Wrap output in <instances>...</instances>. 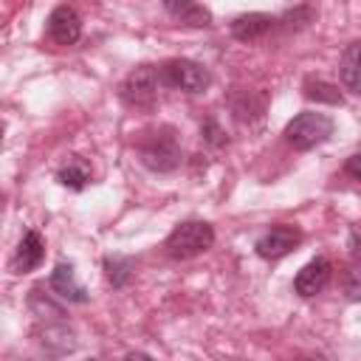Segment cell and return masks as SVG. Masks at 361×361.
Returning a JSON list of instances; mask_svg holds the SVG:
<instances>
[{
	"label": "cell",
	"mask_w": 361,
	"mask_h": 361,
	"mask_svg": "<svg viewBox=\"0 0 361 361\" xmlns=\"http://www.w3.org/2000/svg\"><path fill=\"white\" fill-rule=\"evenodd\" d=\"M214 245V226L206 220H183L178 223L169 237L164 240V248L172 259H192L200 257Z\"/></svg>",
	"instance_id": "6da1fadb"
},
{
	"label": "cell",
	"mask_w": 361,
	"mask_h": 361,
	"mask_svg": "<svg viewBox=\"0 0 361 361\" xmlns=\"http://www.w3.org/2000/svg\"><path fill=\"white\" fill-rule=\"evenodd\" d=\"M180 144L172 127H158L155 133L144 135L138 144V161L152 172H172L180 166Z\"/></svg>",
	"instance_id": "7a4b0ae2"
},
{
	"label": "cell",
	"mask_w": 361,
	"mask_h": 361,
	"mask_svg": "<svg viewBox=\"0 0 361 361\" xmlns=\"http://www.w3.org/2000/svg\"><path fill=\"white\" fill-rule=\"evenodd\" d=\"M333 127H336V124H333V118H330L327 113L305 110V113L293 116V118L285 124L282 135H285V141H288L293 149L307 152V149L324 144V141L333 135Z\"/></svg>",
	"instance_id": "3957f363"
},
{
	"label": "cell",
	"mask_w": 361,
	"mask_h": 361,
	"mask_svg": "<svg viewBox=\"0 0 361 361\" xmlns=\"http://www.w3.org/2000/svg\"><path fill=\"white\" fill-rule=\"evenodd\" d=\"M161 87H166V85H164L161 65H138V68H133V71L121 79V85H118V99H121L127 107H152Z\"/></svg>",
	"instance_id": "277c9868"
},
{
	"label": "cell",
	"mask_w": 361,
	"mask_h": 361,
	"mask_svg": "<svg viewBox=\"0 0 361 361\" xmlns=\"http://www.w3.org/2000/svg\"><path fill=\"white\" fill-rule=\"evenodd\" d=\"M161 73L166 87H178L183 93H203L212 85L209 68H203L195 59H166L161 65Z\"/></svg>",
	"instance_id": "5b68a950"
},
{
	"label": "cell",
	"mask_w": 361,
	"mask_h": 361,
	"mask_svg": "<svg viewBox=\"0 0 361 361\" xmlns=\"http://www.w3.org/2000/svg\"><path fill=\"white\" fill-rule=\"evenodd\" d=\"M299 243H302V231H299L296 226L276 223V226H271V228L254 243V251H257L262 259H282V257L290 254Z\"/></svg>",
	"instance_id": "8992f818"
},
{
	"label": "cell",
	"mask_w": 361,
	"mask_h": 361,
	"mask_svg": "<svg viewBox=\"0 0 361 361\" xmlns=\"http://www.w3.org/2000/svg\"><path fill=\"white\" fill-rule=\"evenodd\" d=\"M48 37L56 45H73L82 37V17L73 6H56L48 14Z\"/></svg>",
	"instance_id": "52a82bcc"
},
{
	"label": "cell",
	"mask_w": 361,
	"mask_h": 361,
	"mask_svg": "<svg viewBox=\"0 0 361 361\" xmlns=\"http://www.w3.org/2000/svg\"><path fill=\"white\" fill-rule=\"evenodd\" d=\"M330 276H333L330 259H327V257H316V259H310V262L296 274L293 290H296L299 296H316V293H322V290L327 288Z\"/></svg>",
	"instance_id": "ba28073f"
},
{
	"label": "cell",
	"mask_w": 361,
	"mask_h": 361,
	"mask_svg": "<svg viewBox=\"0 0 361 361\" xmlns=\"http://www.w3.org/2000/svg\"><path fill=\"white\" fill-rule=\"evenodd\" d=\"M274 23H276V17H271V14H265V11H248V14H237V17L228 23V31H231V37L240 39V42H254V39L265 37Z\"/></svg>",
	"instance_id": "9c48e42d"
},
{
	"label": "cell",
	"mask_w": 361,
	"mask_h": 361,
	"mask_svg": "<svg viewBox=\"0 0 361 361\" xmlns=\"http://www.w3.org/2000/svg\"><path fill=\"white\" fill-rule=\"evenodd\" d=\"M51 290L59 296V299H65V302H73V305H85L90 296H87V290L79 285V279H76V271H73V265L71 262H59L54 271H51Z\"/></svg>",
	"instance_id": "30bf717a"
},
{
	"label": "cell",
	"mask_w": 361,
	"mask_h": 361,
	"mask_svg": "<svg viewBox=\"0 0 361 361\" xmlns=\"http://www.w3.org/2000/svg\"><path fill=\"white\" fill-rule=\"evenodd\" d=\"M42 257H45V240H42L39 231L28 228V231L23 234L20 245H17V254H14V262H11V265H14L17 274H28V271L39 268Z\"/></svg>",
	"instance_id": "8fae6325"
},
{
	"label": "cell",
	"mask_w": 361,
	"mask_h": 361,
	"mask_svg": "<svg viewBox=\"0 0 361 361\" xmlns=\"http://www.w3.org/2000/svg\"><path fill=\"white\" fill-rule=\"evenodd\" d=\"M338 76H341V85L361 96V39L350 42L344 51H341V59H338Z\"/></svg>",
	"instance_id": "7c38bea8"
},
{
	"label": "cell",
	"mask_w": 361,
	"mask_h": 361,
	"mask_svg": "<svg viewBox=\"0 0 361 361\" xmlns=\"http://www.w3.org/2000/svg\"><path fill=\"white\" fill-rule=\"evenodd\" d=\"M164 8L178 20V23H186V25H209L212 23V11L200 3H192V0H180V3H164Z\"/></svg>",
	"instance_id": "4fadbf2b"
},
{
	"label": "cell",
	"mask_w": 361,
	"mask_h": 361,
	"mask_svg": "<svg viewBox=\"0 0 361 361\" xmlns=\"http://www.w3.org/2000/svg\"><path fill=\"white\" fill-rule=\"evenodd\" d=\"M56 180L62 183V186H68V189H85L87 186V180H90V169H87V164L82 161V158H71L59 172H56Z\"/></svg>",
	"instance_id": "5bb4252c"
},
{
	"label": "cell",
	"mask_w": 361,
	"mask_h": 361,
	"mask_svg": "<svg viewBox=\"0 0 361 361\" xmlns=\"http://www.w3.org/2000/svg\"><path fill=\"white\" fill-rule=\"evenodd\" d=\"M302 93H305V99H310V102L341 104V90H338V85H333V82H324V79H305V85H302Z\"/></svg>",
	"instance_id": "9a60e30c"
},
{
	"label": "cell",
	"mask_w": 361,
	"mask_h": 361,
	"mask_svg": "<svg viewBox=\"0 0 361 361\" xmlns=\"http://www.w3.org/2000/svg\"><path fill=\"white\" fill-rule=\"evenodd\" d=\"M133 271H135L133 259H127V257H104V274H107V282L113 288H124L133 279Z\"/></svg>",
	"instance_id": "2e32d148"
},
{
	"label": "cell",
	"mask_w": 361,
	"mask_h": 361,
	"mask_svg": "<svg viewBox=\"0 0 361 361\" xmlns=\"http://www.w3.org/2000/svg\"><path fill=\"white\" fill-rule=\"evenodd\" d=\"M341 288L350 302H361V257L350 259L341 271Z\"/></svg>",
	"instance_id": "e0dca14e"
},
{
	"label": "cell",
	"mask_w": 361,
	"mask_h": 361,
	"mask_svg": "<svg viewBox=\"0 0 361 361\" xmlns=\"http://www.w3.org/2000/svg\"><path fill=\"white\" fill-rule=\"evenodd\" d=\"M310 20H313V8L310 6H299V8H290V11L282 14V23H290V25L293 23L302 25V23H310Z\"/></svg>",
	"instance_id": "ac0fdd59"
},
{
	"label": "cell",
	"mask_w": 361,
	"mask_h": 361,
	"mask_svg": "<svg viewBox=\"0 0 361 361\" xmlns=\"http://www.w3.org/2000/svg\"><path fill=\"white\" fill-rule=\"evenodd\" d=\"M203 135H206V141H209V144H223V141H226V138H223V130L217 127V121H214V118H209V121H206Z\"/></svg>",
	"instance_id": "d6986e66"
},
{
	"label": "cell",
	"mask_w": 361,
	"mask_h": 361,
	"mask_svg": "<svg viewBox=\"0 0 361 361\" xmlns=\"http://www.w3.org/2000/svg\"><path fill=\"white\" fill-rule=\"evenodd\" d=\"M344 172H347L353 180H361V149H358V152H353V155L347 158V164H344Z\"/></svg>",
	"instance_id": "ffe728a7"
},
{
	"label": "cell",
	"mask_w": 361,
	"mask_h": 361,
	"mask_svg": "<svg viewBox=\"0 0 361 361\" xmlns=\"http://www.w3.org/2000/svg\"><path fill=\"white\" fill-rule=\"evenodd\" d=\"M121 361H155V358L147 355V353H141V350H133V353H127Z\"/></svg>",
	"instance_id": "44dd1931"
},
{
	"label": "cell",
	"mask_w": 361,
	"mask_h": 361,
	"mask_svg": "<svg viewBox=\"0 0 361 361\" xmlns=\"http://www.w3.org/2000/svg\"><path fill=\"white\" fill-rule=\"evenodd\" d=\"M90 361H96V358H90Z\"/></svg>",
	"instance_id": "7402d4cb"
}]
</instances>
